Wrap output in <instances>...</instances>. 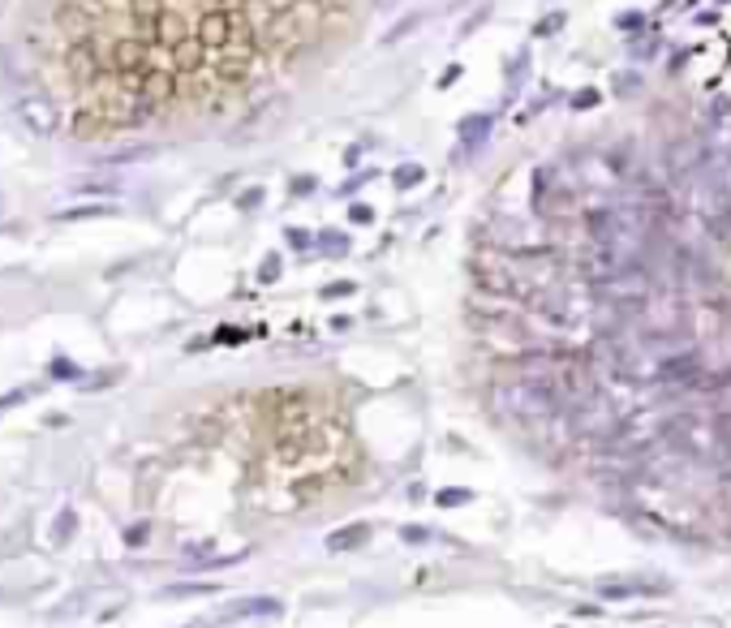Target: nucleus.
<instances>
[{
  "instance_id": "nucleus-1",
  "label": "nucleus",
  "mask_w": 731,
  "mask_h": 628,
  "mask_svg": "<svg viewBox=\"0 0 731 628\" xmlns=\"http://www.w3.org/2000/svg\"><path fill=\"white\" fill-rule=\"evenodd\" d=\"M714 164V155L701 138H675L667 147V172L671 181H693V176H706V168Z\"/></svg>"
},
{
  "instance_id": "nucleus-2",
  "label": "nucleus",
  "mask_w": 731,
  "mask_h": 628,
  "mask_svg": "<svg viewBox=\"0 0 731 628\" xmlns=\"http://www.w3.org/2000/svg\"><path fill=\"white\" fill-rule=\"evenodd\" d=\"M65 65H69L73 82H82V86H95V82H100V78L108 73L104 47H100V39H95V35L73 39V43H69V52H65Z\"/></svg>"
},
{
  "instance_id": "nucleus-3",
  "label": "nucleus",
  "mask_w": 731,
  "mask_h": 628,
  "mask_svg": "<svg viewBox=\"0 0 731 628\" xmlns=\"http://www.w3.org/2000/svg\"><path fill=\"white\" fill-rule=\"evenodd\" d=\"M151 52H155V43L151 39H108L104 43V60H108V69L112 73H134V69H146L151 65Z\"/></svg>"
},
{
  "instance_id": "nucleus-4",
  "label": "nucleus",
  "mask_w": 731,
  "mask_h": 628,
  "mask_svg": "<svg viewBox=\"0 0 731 628\" xmlns=\"http://www.w3.org/2000/svg\"><path fill=\"white\" fill-rule=\"evenodd\" d=\"M13 112H18V121H22L35 138H52V134L60 130V108L47 100V95H22Z\"/></svg>"
},
{
  "instance_id": "nucleus-5",
  "label": "nucleus",
  "mask_w": 731,
  "mask_h": 628,
  "mask_svg": "<svg viewBox=\"0 0 731 628\" xmlns=\"http://www.w3.org/2000/svg\"><path fill=\"white\" fill-rule=\"evenodd\" d=\"M194 35L207 43V52H224L233 43V5H211L198 13L194 22Z\"/></svg>"
},
{
  "instance_id": "nucleus-6",
  "label": "nucleus",
  "mask_w": 731,
  "mask_h": 628,
  "mask_svg": "<svg viewBox=\"0 0 731 628\" xmlns=\"http://www.w3.org/2000/svg\"><path fill=\"white\" fill-rule=\"evenodd\" d=\"M185 35H194V30H189V22H185V13L168 5V9H164V18H159V22H155V30H151V43H155V47H164V52H168V47H176V43H181Z\"/></svg>"
},
{
  "instance_id": "nucleus-7",
  "label": "nucleus",
  "mask_w": 731,
  "mask_h": 628,
  "mask_svg": "<svg viewBox=\"0 0 731 628\" xmlns=\"http://www.w3.org/2000/svg\"><path fill=\"white\" fill-rule=\"evenodd\" d=\"M168 56H172V69H176V73H198V69L207 65L211 52H207V43H202L198 35H185L176 47H168Z\"/></svg>"
},
{
  "instance_id": "nucleus-8",
  "label": "nucleus",
  "mask_w": 731,
  "mask_h": 628,
  "mask_svg": "<svg viewBox=\"0 0 731 628\" xmlns=\"http://www.w3.org/2000/svg\"><path fill=\"white\" fill-rule=\"evenodd\" d=\"M56 26H60L69 39H86L91 26H95V18H91V9L82 5V0H65V5L56 9Z\"/></svg>"
},
{
  "instance_id": "nucleus-9",
  "label": "nucleus",
  "mask_w": 731,
  "mask_h": 628,
  "mask_svg": "<svg viewBox=\"0 0 731 628\" xmlns=\"http://www.w3.org/2000/svg\"><path fill=\"white\" fill-rule=\"evenodd\" d=\"M216 56H220L216 60V78L224 86H241L250 78V56L246 52H233V47H229V52H216Z\"/></svg>"
},
{
  "instance_id": "nucleus-10",
  "label": "nucleus",
  "mask_w": 731,
  "mask_h": 628,
  "mask_svg": "<svg viewBox=\"0 0 731 628\" xmlns=\"http://www.w3.org/2000/svg\"><path fill=\"white\" fill-rule=\"evenodd\" d=\"M125 5H129V18H134V26L142 30V39H151V30H155L159 18H164L168 0H125Z\"/></svg>"
},
{
  "instance_id": "nucleus-11",
  "label": "nucleus",
  "mask_w": 731,
  "mask_h": 628,
  "mask_svg": "<svg viewBox=\"0 0 731 628\" xmlns=\"http://www.w3.org/2000/svg\"><path fill=\"white\" fill-rule=\"evenodd\" d=\"M104 125H108V121H104L100 104H91V108H78V112H73V134H78V138H91V134H100Z\"/></svg>"
},
{
  "instance_id": "nucleus-12",
  "label": "nucleus",
  "mask_w": 731,
  "mask_h": 628,
  "mask_svg": "<svg viewBox=\"0 0 731 628\" xmlns=\"http://www.w3.org/2000/svg\"><path fill=\"white\" fill-rule=\"evenodd\" d=\"M456 130H461V142H465L469 151H474L478 142H482L486 134H491V117H486V112H482V117H465V121L456 125Z\"/></svg>"
},
{
  "instance_id": "nucleus-13",
  "label": "nucleus",
  "mask_w": 731,
  "mask_h": 628,
  "mask_svg": "<svg viewBox=\"0 0 731 628\" xmlns=\"http://www.w3.org/2000/svg\"><path fill=\"white\" fill-rule=\"evenodd\" d=\"M417 26H421V13H404V18H400L392 30H383V39H379V43H383V47H400V43L409 39Z\"/></svg>"
},
{
  "instance_id": "nucleus-14",
  "label": "nucleus",
  "mask_w": 731,
  "mask_h": 628,
  "mask_svg": "<svg viewBox=\"0 0 731 628\" xmlns=\"http://www.w3.org/2000/svg\"><path fill=\"white\" fill-rule=\"evenodd\" d=\"M392 181H396V189H413V185L426 181V172H421V164H400L392 172Z\"/></svg>"
},
{
  "instance_id": "nucleus-15",
  "label": "nucleus",
  "mask_w": 731,
  "mask_h": 628,
  "mask_svg": "<svg viewBox=\"0 0 731 628\" xmlns=\"http://www.w3.org/2000/svg\"><path fill=\"white\" fill-rule=\"evenodd\" d=\"M611 86H615V95H637V91H641V73H632V69L624 73V69H620Z\"/></svg>"
},
{
  "instance_id": "nucleus-16",
  "label": "nucleus",
  "mask_w": 731,
  "mask_h": 628,
  "mask_svg": "<svg viewBox=\"0 0 731 628\" xmlns=\"http://www.w3.org/2000/svg\"><path fill=\"white\" fill-rule=\"evenodd\" d=\"M486 18H491V5H482V9H478V13H474V18H469V22H465V26H461V39H469V35H474V30H478V26H482V22H486Z\"/></svg>"
},
{
  "instance_id": "nucleus-17",
  "label": "nucleus",
  "mask_w": 731,
  "mask_h": 628,
  "mask_svg": "<svg viewBox=\"0 0 731 628\" xmlns=\"http://www.w3.org/2000/svg\"><path fill=\"white\" fill-rule=\"evenodd\" d=\"M598 104V91H577L572 95V112H585V108H594Z\"/></svg>"
},
{
  "instance_id": "nucleus-18",
  "label": "nucleus",
  "mask_w": 731,
  "mask_h": 628,
  "mask_svg": "<svg viewBox=\"0 0 731 628\" xmlns=\"http://www.w3.org/2000/svg\"><path fill=\"white\" fill-rule=\"evenodd\" d=\"M370 216H375V211H370L366 202H353V207H349V220H353V224H370Z\"/></svg>"
},
{
  "instance_id": "nucleus-19",
  "label": "nucleus",
  "mask_w": 731,
  "mask_h": 628,
  "mask_svg": "<svg viewBox=\"0 0 731 628\" xmlns=\"http://www.w3.org/2000/svg\"><path fill=\"white\" fill-rule=\"evenodd\" d=\"M615 26H620V30H637V26H641V13H620Z\"/></svg>"
},
{
  "instance_id": "nucleus-20",
  "label": "nucleus",
  "mask_w": 731,
  "mask_h": 628,
  "mask_svg": "<svg viewBox=\"0 0 731 628\" xmlns=\"http://www.w3.org/2000/svg\"><path fill=\"white\" fill-rule=\"evenodd\" d=\"M461 73H465L461 65H448V69H443V78H439V86H452V82H456V78H461Z\"/></svg>"
},
{
  "instance_id": "nucleus-21",
  "label": "nucleus",
  "mask_w": 731,
  "mask_h": 628,
  "mask_svg": "<svg viewBox=\"0 0 731 628\" xmlns=\"http://www.w3.org/2000/svg\"><path fill=\"white\" fill-rule=\"evenodd\" d=\"M314 189V176H297V181H292V194H310Z\"/></svg>"
},
{
  "instance_id": "nucleus-22",
  "label": "nucleus",
  "mask_w": 731,
  "mask_h": 628,
  "mask_svg": "<svg viewBox=\"0 0 731 628\" xmlns=\"http://www.w3.org/2000/svg\"><path fill=\"white\" fill-rule=\"evenodd\" d=\"M263 202V189H250V194H241V207H258Z\"/></svg>"
},
{
  "instance_id": "nucleus-23",
  "label": "nucleus",
  "mask_w": 731,
  "mask_h": 628,
  "mask_svg": "<svg viewBox=\"0 0 731 628\" xmlns=\"http://www.w3.org/2000/svg\"><path fill=\"white\" fill-rule=\"evenodd\" d=\"M275 271H280V259H267V263H263V280H271Z\"/></svg>"
},
{
  "instance_id": "nucleus-24",
  "label": "nucleus",
  "mask_w": 731,
  "mask_h": 628,
  "mask_svg": "<svg viewBox=\"0 0 731 628\" xmlns=\"http://www.w3.org/2000/svg\"><path fill=\"white\" fill-rule=\"evenodd\" d=\"M288 241H292V246H310V233H297V229H292Z\"/></svg>"
},
{
  "instance_id": "nucleus-25",
  "label": "nucleus",
  "mask_w": 731,
  "mask_h": 628,
  "mask_svg": "<svg viewBox=\"0 0 731 628\" xmlns=\"http://www.w3.org/2000/svg\"><path fill=\"white\" fill-rule=\"evenodd\" d=\"M727 168H731V142H727Z\"/></svg>"
}]
</instances>
